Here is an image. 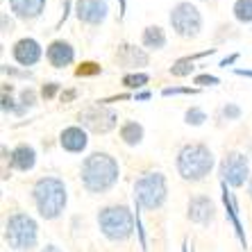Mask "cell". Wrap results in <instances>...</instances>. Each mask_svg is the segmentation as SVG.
<instances>
[{
  "label": "cell",
  "mask_w": 252,
  "mask_h": 252,
  "mask_svg": "<svg viewBox=\"0 0 252 252\" xmlns=\"http://www.w3.org/2000/svg\"><path fill=\"white\" fill-rule=\"evenodd\" d=\"M118 175H121L118 161L107 153L89 155L82 161V170H80L82 187L89 193H107L118 182Z\"/></svg>",
  "instance_id": "6da1fadb"
},
{
  "label": "cell",
  "mask_w": 252,
  "mask_h": 252,
  "mask_svg": "<svg viewBox=\"0 0 252 252\" xmlns=\"http://www.w3.org/2000/svg\"><path fill=\"white\" fill-rule=\"evenodd\" d=\"M32 200H34V207L41 218H46V220L59 218L66 209V202H68L64 180L53 175L36 180L34 187H32Z\"/></svg>",
  "instance_id": "7a4b0ae2"
},
{
  "label": "cell",
  "mask_w": 252,
  "mask_h": 252,
  "mask_svg": "<svg viewBox=\"0 0 252 252\" xmlns=\"http://www.w3.org/2000/svg\"><path fill=\"white\" fill-rule=\"evenodd\" d=\"M177 173L187 182H200L214 168V155L207 146L202 143H189L177 153Z\"/></svg>",
  "instance_id": "3957f363"
},
{
  "label": "cell",
  "mask_w": 252,
  "mask_h": 252,
  "mask_svg": "<svg viewBox=\"0 0 252 252\" xmlns=\"http://www.w3.org/2000/svg\"><path fill=\"white\" fill-rule=\"evenodd\" d=\"M98 227L102 236L114 243H123L134 232V216L129 207L125 205H109L98 211Z\"/></svg>",
  "instance_id": "277c9868"
},
{
  "label": "cell",
  "mask_w": 252,
  "mask_h": 252,
  "mask_svg": "<svg viewBox=\"0 0 252 252\" xmlns=\"http://www.w3.org/2000/svg\"><path fill=\"white\" fill-rule=\"evenodd\" d=\"M5 241L16 252L32 250L39 243V223L25 211H16L5 223Z\"/></svg>",
  "instance_id": "5b68a950"
},
{
  "label": "cell",
  "mask_w": 252,
  "mask_h": 252,
  "mask_svg": "<svg viewBox=\"0 0 252 252\" xmlns=\"http://www.w3.org/2000/svg\"><path fill=\"white\" fill-rule=\"evenodd\" d=\"M168 198V187H166V177L157 170H148L134 182V200L141 209L155 211L164 207Z\"/></svg>",
  "instance_id": "8992f818"
},
{
  "label": "cell",
  "mask_w": 252,
  "mask_h": 252,
  "mask_svg": "<svg viewBox=\"0 0 252 252\" xmlns=\"http://www.w3.org/2000/svg\"><path fill=\"white\" fill-rule=\"evenodd\" d=\"M170 25L180 36L184 39H193L200 34L202 30V16H200V9L191 2H177L173 9H170Z\"/></svg>",
  "instance_id": "52a82bcc"
},
{
  "label": "cell",
  "mask_w": 252,
  "mask_h": 252,
  "mask_svg": "<svg viewBox=\"0 0 252 252\" xmlns=\"http://www.w3.org/2000/svg\"><path fill=\"white\" fill-rule=\"evenodd\" d=\"M250 164L248 157L241 153H229L227 157L220 161V180L225 187L239 189L246 182H250Z\"/></svg>",
  "instance_id": "ba28073f"
},
{
  "label": "cell",
  "mask_w": 252,
  "mask_h": 252,
  "mask_svg": "<svg viewBox=\"0 0 252 252\" xmlns=\"http://www.w3.org/2000/svg\"><path fill=\"white\" fill-rule=\"evenodd\" d=\"M80 123H82V127L91 129L95 134H107L109 129L116 127L118 114L105 105H91L80 112Z\"/></svg>",
  "instance_id": "9c48e42d"
},
{
  "label": "cell",
  "mask_w": 252,
  "mask_h": 252,
  "mask_svg": "<svg viewBox=\"0 0 252 252\" xmlns=\"http://www.w3.org/2000/svg\"><path fill=\"white\" fill-rule=\"evenodd\" d=\"M187 216L191 223L205 227V225L214 223V218H216V205H214L207 195H193V198L189 200Z\"/></svg>",
  "instance_id": "30bf717a"
},
{
  "label": "cell",
  "mask_w": 252,
  "mask_h": 252,
  "mask_svg": "<svg viewBox=\"0 0 252 252\" xmlns=\"http://www.w3.org/2000/svg\"><path fill=\"white\" fill-rule=\"evenodd\" d=\"M107 12H109L107 0H77L75 2L77 18L89 25H100L107 18Z\"/></svg>",
  "instance_id": "8fae6325"
},
{
  "label": "cell",
  "mask_w": 252,
  "mask_h": 252,
  "mask_svg": "<svg viewBox=\"0 0 252 252\" xmlns=\"http://www.w3.org/2000/svg\"><path fill=\"white\" fill-rule=\"evenodd\" d=\"M12 55H14V59H16L21 66L30 68V66H34L36 62L41 59L43 50H41V46H39V41H36V39H30V36H25V39H21V41L14 43Z\"/></svg>",
  "instance_id": "7c38bea8"
},
{
  "label": "cell",
  "mask_w": 252,
  "mask_h": 252,
  "mask_svg": "<svg viewBox=\"0 0 252 252\" xmlns=\"http://www.w3.org/2000/svg\"><path fill=\"white\" fill-rule=\"evenodd\" d=\"M46 59L55 68H64V66H70L75 62V48L68 41H53L46 50Z\"/></svg>",
  "instance_id": "4fadbf2b"
},
{
  "label": "cell",
  "mask_w": 252,
  "mask_h": 252,
  "mask_svg": "<svg viewBox=\"0 0 252 252\" xmlns=\"http://www.w3.org/2000/svg\"><path fill=\"white\" fill-rule=\"evenodd\" d=\"M116 59L118 64H123L125 68H141V66H148V55L136 46H129V43H121L116 50Z\"/></svg>",
  "instance_id": "5bb4252c"
},
{
  "label": "cell",
  "mask_w": 252,
  "mask_h": 252,
  "mask_svg": "<svg viewBox=\"0 0 252 252\" xmlns=\"http://www.w3.org/2000/svg\"><path fill=\"white\" fill-rule=\"evenodd\" d=\"M59 143H62V148H64L66 153H82L84 148H87L89 139L82 127L73 125V127H66L64 132L59 134Z\"/></svg>",
  "instance_id": "9a60e30c"
},
{
  "label": "cell",
  "mask_w": 252,
  "mask_h": 252,
  "mask_svg": "<svg viewBox=\"0 0 252 252\" xmlns=\"http://www.w3.org/2000/svg\"><path fill=\"white\" fill-rule=\"evenodd\" d=\"M7 2H9V9L23 21L41 16L46 9V0H7Z\"/></svg>",
  "instance_id": "2e32d148"
},
{
  "label": "cell",
  "mask_w": 252,
  "mask_h": 252,
  "mask_svg": "<svg viewBox=\"0 0 252 252\" xmlns=\"http://www.w3.org/2000/svg\"><path fill=\"white\" fill-rule=\"evenodd\" d=\"M34 164H36V153L32 146L21 143V146H16L12 150V157H9V166H12V168L28 173V170L34 168Z\"/></svg>",
  "instance_id": "e0dca14e"
},
{
  "label": "cell",
  "mask_w": 252,
  "mask_h": 252,
  "mask_svg": "<svg viewBox=\"0 0 252 252\" xmlns=\"http://www.w3.org/2000/svg\"><path fill=\"white\" fill-rule=\"evenodd\" d=\"M141 41H143L146 48H150V50H161L166 46V34L159 25H150V28L143 30V39Z\"/></svg>",
  "instance_id": "ac0fdd59"
},
{
  "label": "cell",
  "mask_w": 252,
  "mask_h": 252,
  "mask_svg": "<svg viewBox=\"0 0 252 252\" xmlns=\"http://www.w3.org/2000/svg\"><path fill=\"white\" fill-rule=\"evenodd\" d=\"M121 139H123V143H127V146L141 143V141H143V125L136 123V121L123 123V127H121Z\"/></svg>",
  "instance_id": "d6986e66"
},
{
  "label": "cell",
  "mask_w": 252,
  "mask_h": 252,
  "mask_svg": "<svg viewBox=\"0 0 252 252\" xmlns=\"http://www.w3.org/2000/svg\"><path fill=\"white\" fill-rule=\"evenodd\" d=\"M232 12H234V18L239 23H243V25L252 23V0H236Z\"/></svg>",
  "instance_id": "ffe728a7"
},
{
  "label": "cell",
  "mask_w": 252,
  "mask_h": 252,
  "mask_svg": "<svg viewBox=\"0 0 252 252\" xmlns=\"http://www.w3.org/2000/svg\"><path fill=\"white\" fill-rule=\"evenodd\" d=\"M193 59L191 57H184V59H177L175 64L170 66V75L175 77H184V75H191V70H193Z\"/></svg>",
  "instance_id": "44dd1931"
},
{
  "label": "cell",
  "mask_w": 252,
  "mask_h": 252,
  "mask_svg": "<svg viewBox=\"0 0 252 252\" xmlns=\"http://www.w3.org/2000/svg\"><path fill=\"white\" fill-rule=\"evenodd\" d=\"M148 80L150 77L146 75V73H129V75L123 77V87L127 89H141V87H146Z\"/></svg>",
  "instance_id": "7402d4cb"
},
{
  "label": "cell",
  "mask_w": 252,
  "mask_h": 252,
  "mask_svg": "<svg viewBox=\"0 0 252 252\" xmlns=\"http://www.w3.org/2000/svg\"><path fill=\"white\" fill-rule=\"evenodd\" d=\"M184 121H187L189 125H202L207 121V114L200 109V107H191V109H187V114H184Z\"/></svg>",
  "instance_id": "603a6c76"
},
{
  "label": "cell",
  "mask_w": 252,
  "mask_h": 252,
  "mask_svg": "<svg viewBox=\"0 0 252 252\" xmlns=\"http://www.w3.org/2000/svg\"><path fill=\"white\" fill-rule=\"evenodd\" d=\"M75 73H77L80 77H84V75H98V73H100V66L94 64V62H84V64L80 66Z\"/></svg>",
  "instance_id": "cb8c5ba5"
},
{
  "label": "cell",
  "mask_w": 252,
  "mask_h": 252,
  "mask_svg": "<svg viewBox=\"0 0 252 252\" xmlns=\"http://www.w3.org/2000/svg\"><path fill=\"white\" fill-rule=\"evenodd\" d=\"M198 87H216V84H220V80H218L216 75H198L193 80Z\"/></svg>",
  "instance_id": "d4e9b609"
},
{
  "label": "cell",
  "mask_w": 252,
  "mask_h": 252,
  "mask_svg": "<svg viewBox=\"0 0 252 252\" xmlns=\"http://www.w3.org/2000/svg\"><path fill=\"white\" fill-rule=\"evenodd\" d=\"M223 116L227 118V121H236V118H241V107H236V105H225L223 107Z\"/></svg>",
  "instance_id": "484cf974"
},
{
  "label": "cell",
  "mask_w": 252,
  "mask_h": 252,
  "mask_svg": "<svg viewBox=\"0 0 252 252\" xmlns=\"http://www.w3.org/2000/svg\"><path fill=\"white\" fill-rule=\"evenodd\" d=\"M34 100H36V95H34V91H32V89H25L23 94H21V105H23V107H32V105H34Z\"/></svg>",
  "instance_id": "4316f807"
},
{
  "label": "cell",
  "mask_w": 252,
  "mask_h": 252,
  "mask_svg": "<svg viewBox=\"0 0 252 252\" xmlns=\"http://www.w3.org/2000/svg\"><path fill=\"white\" fill-rule=\"evenodd\" d=\"M57 89H59V84H57V82H50L48 87H43V89H41V95H43L46 100H50L55 94H57Z\"/></svg>",
  "instance_id": "83f0119b"
},
{
  "label": "cell",
  "mask_w": 252,
  "mask_h": 252,
  "mask_svg": "<svg viewBox=\"0 0 252 252\" xmlns=\"http://www.w3.org/2000/svg\"><path fill=\"white\" fill-rule=\"evenodd\" d=\"M177 94H195V89H164V95H177Z\"/></svg>",
  "instance_id": "f1b7e54d"
},
{
  "label": "cell",
  "mask_w": 252,
  "mask_h": 252,
  "mask_svg": "<svg viewBox=\"0 0 252 252\" xmlns=\"http://www.w3.org/2000/svg\"><path fill=\"white\" fill-rule=\"evenodd\" d=\"M2 28H5V32H12L14 23H12V21H7V16H2Z\"/></svg>",
  "instance_id": "f546056e"
},
{
  "label": "cell",
  "mask_w": 252,
  "mask_h": 252,
  "mask_svg": "<svg viewBox=\"0 0 252 252\" xmlns=\"http://www.w3.org/2000/svg\"><path fill=\"white\" fill-rule=\"evenodd\" d=\"M236 59H239V55H232V57L223 59V62H220V66H225V68H227V64H232V62H236Z\"/></svg>",
  "instance_id": "4dcf8cb0"
},
{
  "label": "cell",
  "mask_w": 252,
  "mask_h": 252,
  "mask_svg": "<svg viewBox=\"0 0 252 252\" xmlns=\"http://www.w3.org/2000/svg\"><path fill=\"white\" fill-rule=\"evenodd\" d=\"M134 98L136 100H148V98H150V94H148V91H141V94H136Z\"/></svg>",
  "instance_id": "1f68e13d"
},
{
  "label": "cell",
  "mask_w": 252,
  "mask_h": 252,
  "mask_svg": "<svg viewBox=\"0 0 252 252\" xmlns=\"http://www.w3.org/2000/svg\"><path fill=\"white\" fill-rule=\"evenodd\" d=\"M236 75H246V77H252V70H243V68H236Z\"/></svg>",
  "instance_id": "d6a6232c"
},
{
  "label": "cell",
  "mask_w": 252,
  "mask_h": 252,
  "mask_svg": "<svg viewBox=\"0 0 252 252\" xmlns=\"http://www.w3.org/2000/svg\"><path fill=\"white\" fill-rule=\"evenodd\" d=\"M41 252H62V250H59L57 246H46V248H43Z\"/></svg>",
  "instance_id": "836d02e7"
},
{
  "label": "cell",
  "mask_w": 252,
  "mask_h": 252,
  "mask_svg": "<svg viewBox=\"0 0 252 252\" xmlns=\"http://www.w3.org/2000/svg\"><path fill=\"white\" fill-rule=\"evenodd\" d=\"M248 193H250V198H252V177H250V182H248Z\"/></svg>",
  "instance_id": "e575fe53"
},
{
  "label": "cell",
  "mask_w": 252,
  "mask_h": 252,
  "mask_svg": "<svg viewBox=\"0 0 252 252\" xmlns=\"http://www.w3.org/2000/svg\"><path fill=\"white\" fill-rule=\"evenodd\" d=\"M121 9H125V0H121Z\"/></svg>",
  "instance_id": "d590c367"
}]
</instances>
